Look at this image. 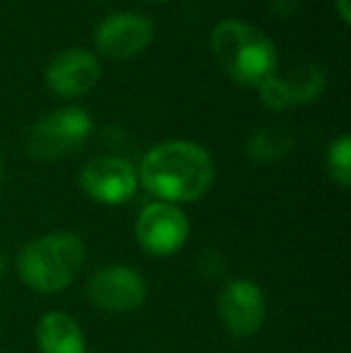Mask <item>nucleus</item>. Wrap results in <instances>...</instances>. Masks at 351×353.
<instances>
[{
	"label": "nucleus",
	"mask_w": 351,
	"mask_h": 353,
	"mask_svg": "<svg viewBox=\"0 0 351 353\" xmlns=\"http://www.w3.org/2000/svg\"><path fill=\"white\" fill-rule=\"evenodd\" d=\"M137 183L159 202H195L207 195L214 183V161L202 144L166 140L142 157Z\"/></svg>",
	"instance_id": "1"
},
{
	"label": "nucleus",
	"mask_w": 351,
	"mask_h": 353,
	"mask_svg": "<svg viewBox=\"0 0 351 353\" xmlns=\"http://www.w3.org/2000/svg\"><path fill=\"white\" fill-rule=\"evenodd\" d=\"M210 51L219 70L243 87H258L277 74V46L258 27L241 19H221L210 34Z\"/></svg>",
	"instance_id": "2"
},
{
	"label": "nucleus",
	"mask_w": 351,
	"mask_h": 353,
	"mask_svg": "<svg viewBox=\"0 0 351 353\" xmlns=\"http://www.w3.org/2000/svg\"><path fill=\"white\" fill-rule=\"evenodd\" d=\"M87 248L77 233L53 231L27 243L17 255V274L37 293H58L77 279Z\"/></svg>",
	"instance_id": "3"
},
{
	"label": "nucleus",
	"mask_w": 351,
	"mask_h": 353,
	"mask_svg": "<svg viewBox=\"0 0 351 353\" xmlns=\"http://www.w3.org/2000/svg\"><path fill=\"white\" fill-rule=\"evenodd\" d=\"M94 123L87 111L77 106L56 108L39 118L27 135V154L37 161H56L77 149L92 137Z\"/></svg>",
	"instance_id": "4"
},
{
	"label": "nucleus",
	"mask_w": 351,
	"mask_h": 353,
	"mask_svg": "<svg viewBox=\"0 0 351 353\" xmlns=\"http://www.w3.org/2000/svg\"><path fill=\"white\" fill-rule=\"evenodd\" d=\"M154 41V24L140 12H113L94 29V48L108 61H130Z\"/></svg>",
	"instance_id": "5"
},
{
	"label": "nucleus",
	"mask_w": 351,
	"mask_h": 353,
	"mask_svg": "<svg viewBox=\"0 0 351 353\" xmlns=\"http://www.w3.org/2000/svg\"><path fill=\"white\" fill-rule=\"evenodd\" d=\"M87 298L99 310L126 315L142 307L147 298V283L137 270L128 265H108L97 270L87 281Z\"/></svg>",
	"instance_id": "6"
},
{
	"label": "nucleus",
	"mask_w": 351,
	"mask_h": 353,
	"mask_svg": "<svg viewBox=\"0 0 351 353\" xmlns=\"http://www.w3.org/2000/svg\"><path fill=\"white\" fill-rule=\"evenodd\" d=\"M190 233L188 216L178 205L150 202L135 221V238L145 252L154 257H169L181 250Z\"/></svg>",
	"instance_id": "7"
},
{
	"label": "nucleus",
	"mask_w": 351,
	"mask_h": 353,
	"mask_svg": "<svg viewBox=\"0 0 351 353\" xmlns=\"http://www.w3.org/2000/svg\"><path fill=\"white\" fill-rule=\"evenodd\" d=\"M80 188L99 205L116 207L137 192V168L121 157H97L80 171Z\"/></svg>",
	"instance_id": "8"
},
{
	"label": "nucleus",
	"mask_w": 351,
	"mask_h": 353,
	"mask_svg": "<svg viewBox=\"0 0 351 353\" xmlns=\"http://www.w3.org/2000/svg\"><path fill=\"white\" fill-rule=\"evenodd\" d=\"M217 312L234 336L245 339V336L258 334L267 315L263 288L250 279L229 281L217 298Z\"/></svg>",
	"instance_id": "9"
},
{
	"label": "nucleus",
	"mask_w": 351,
	"mask_h": 353,
	"mask_svg": "<svg viewBox=\"0 0 351 353\" xmlns=\"http://www.w3.org/2000/svg\"><path fill=\"white\" fill-rule=\"evenodd\" d=\"M101 77L99 58L87 48H68L46 68V84L56 97L77 99L92 92Z\"/></svg>",
	"instance_id": "10"
},
{
	"label": "nucleus",
	"mask_w": 351,
	"mask_h": 353,
	"mask_svg": "<svg viewBox=\"0 0 351 353\" xmlns=\"http://www.w3.org/2000/svg\"><path fill=\"white\" fill-rule=\"evenodd\" d=\"M325 70L320 65H303L294 70L289 77L272 74L263 84H258L260 99L272 111H286L291 106H303L310 103L325 92Z\"/></svg>",
	"instance_id": "11"
},
{
	"label": "nucleus",
	"mask_w": 351,
	"mask_h": 353,
	"mask_svg": "<svg viewBox=\"0 0 351 353\" xmlns=\"http://www.w3.org/2000/svg\"><path fill=\"white\" fill-rule=\"evenodd\" d=\"M37 344L41 353H87V339L75 317L53 310L39 320Z\"/></svg>",
	"instance_id": "12"
},
{
	"label": "nucleus",
	"mask_w": 351,
	"mask_h": 353,
	"mask_svg": "<svg viewBox=\"0 0 351 353\" xmlns=\"http://www.w3.org/2000/svg\"><path fill=\"white\" fill-rule=\"evenodd\" d=\"M294 144L296 142L289 132L279 130V128H263V130H255L248 137L245 154H248V159H253L258 163H272L284 159L294 149Z\"/></svg>",
	"instance_id": "13"
},
{
	"label": "nucleus",
	"mask_w": 351,
	"mask_h": 353,
	"mask_svg": "<svg viewBox=\"0 0 351 353\" xmlns=\"http://www.w3.org/2000/svg\"><path fill=\"white\" fill-rule=\"evenodd\" d=\"M325 166L328 173L339 188L351 185V137L339 135L337 140L328 147L325 154Z\"/></svg>",
	"instance_id": "14"
},
{
	"label": "nucleus",
	"mask_w": 351,
	"mask_h": 353,
	"mask_svg": "<svg viewBox=\"0 0 351 353\" xmlns=\"http://www.w3.org/2000/svg\"><path fill=\"white\" fill-rule=\"evenodd\" d=\"M301 0H272V10H274L277 17H291V14L299 12Z\"/></svg>",
	"instance_id": "15"
},
{
	"label": "nucleus",
	"mask_w": 351,
	"mask_h": 353,
	"mask_svg": "<svg viewBox=\"0 0 351 353\" xmlns=\"http://www.w3.org/2000/svg\"><path fill=\"white\" fill-rule=\"evenodd\" d=\"M334 10H337L342 24H351V0H334Z\"/></svg>",
	"instance_id": "16"
},
{
	"label": "nucleus",
	"mask_w": 351,
	"mask_h": 353,
	"mask_svg": "<svg viewBox=\"0 0 351 353\" xmlns=\"http://www.w3.org/2000/svg\"><path fill=\"white\" fill-rule=\"evenodd\" d=\"M5 265H8V262H5V255H3V250H0V276H3V272H5Z\"/></svg>",
	"instance_id": "17"
},
{
	"label": "nucleus",
	"mask_w": 351,
	"mask_h": 353,
	"mask_svg": "<svg viewBox=\"0 0 351 353\" xmlns=\"http://www.w3.org/2000/svg\"><path fill=\"white\" fill-rule=\"evenodd\" d=\"M0 185H3V157H0Z\"/></svg>",
	"instance_id": "18"
},
{
	"label": "nucleus",
	"mask_w": 351,
	"mask_h": 353,
	"mask_svg": "<svg viewBox=\"0 0 351 353\" xmlns=\"http://www.w3.org/2000/svg\"><path fill=\"white\" fill-rule=\"evenodd\" d=\"M157 3H169V0H157Z\"/></svg>",
	"instance_id": "19"
}]
</instances>
